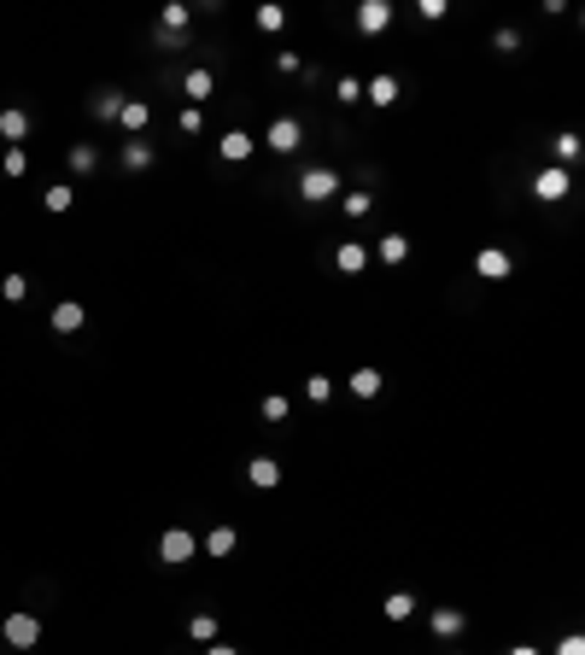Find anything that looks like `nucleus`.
<instances>
[{"label":"nucleus","mask_w":585,"mask_h":655,"mask_svg":"<svg viewBox=\"0 0 585 655\" xmlns=\"http://www.w3.org/2000/svg\"><path fill=\"white\" fill-rule=\"evenodd\" d=\"M0 638L12 643V650H36L42 643V614H29V609H12L6 620H0Z\"/></svg>","instance_id":"1"},{"label":"nucleus","mask_w":585,"mask_h":655,"mask_svg":"<svg viewBox=\"0 0 585 655\" xmlns=\"http://www.w3.org/2000/svg\"><path fill=\"white\" fill-rule=\"evenodd\" d=\"M199 556V539L188 527H164V539H158V562H170V568H188V562Z\"/></svg>","instance_id":"2"},{"label":"nucleus","mask_w":585,"mask_h":655,"mask_svg":"<svg viewBox=\"0 0 585 655\" xmlns=\"http://www.w3.org/2000/svg\"><path fill=\"white\" fill-rule=\"evenodd\" d=\"M299 199H305V205H328V199H340V176H334V170H305V176H299Z\"/></svg>","instance_id":"3"},{"label":"nucleus","mask_w":585,"mask_h":655,"mask_svg":"<svg viewBox=\"0 0 585 655\" xmlns=\"http://www.w3.org/2000/svg\"><path fill=\"white\" fill-rule=\"evenodd\" d=\"M568 188H573V181H568V170H557V164H544L539 176H533V194H539L544 205H557V199H568Z\"/></svg>","instance_id":"4"},{"label":"nucleus","mask_w":585,"mask_h":655,"mask_svg":"<svg viewBox=\"0 0 585 655\" xmlns=\"http://www.w3.org/2000/svg\"><path fill=\"white\" fill-rule=\"evenodd\" d=\"M398 94H405V88H398V76H392V70H381V76H369V83H363V100H369V106H381V112H387V106H398Z\"/></svg>","instance_id":"5"},{"label":"nucleus","mask_w":585,"mask_h":655,"mask_svg":"<svg viewBox=\"0 0 585 655\" xmlns=\"http://www.w3.org/2000/svg\"><path fill=\"white\" fill-rule=\"evenodd\" d=\"M264 140H269V153H299V140H305V129H299V117H276Z\"/></svg>","instance_id":"6"},{"label":"nucleus","mask_w":585,"mask_h":655,"mask_svg":"<svg viewBox=\"0 0 585 655\" xmlns=\"http://www.w3.org/2000/svg\"><path fill=\"white\" fill-rule=\"evenodd\" d=\"M357 29H363V36H387V29H392V6H387V0H363V6H357Z\"/></svg>","instance_id":"7"},{"label":"nucleus","mask_w":585,"mask_h":655,"mask_svg":"<svg viewBox=\"0 0 585 655\" xmlns=\"http://www.w3.org/2000/svg\"><path fill=\"white\" fill-rule=\"evenodd\" d=\"M147 124H153V106H147V100H124V112H117V129H124L129 140H140V135H147Z\"/></svg>","instance_id":"8"},{"label":"nucleus","mask_w":585,"mask_h":655,"mask_svg":"<svg viewBox=\"0 0 585 655\" xmlns=\"http://www.w3.org/2000/svg\"><path fill=\"white\" fill-rule=\"evenodd\" d=\"M47 322H53V334H83V328H88V310L76 305V299H59Z\"/></svg>","instance_id":"9"},{"label":"nucleus","mask_w":585,"mask_h":655,"mask_svg":"<svg viewBox=\"0 0 585 655\" xmlns=\"http://www.w3.org/2000/svg\"><path fill=\"white\" fill-rule=\"evenodd\" d=\"M474 269H480V281H509V269H516V258L503 246H486L480 258H474Z\"/></svg>","instance_id":"10"},{"label":"nucleus","mask_w":585,"mask_h":655,"mask_svg":"<svg viewBox=\"0 0 585 655\" xmlns=\"http://www.w3.org/2000/svg\"><path fill=\"white\" fill-rule=\"evenodd\" d=\"M29 129H36V124H29L24 106H6V112H0V140H6V147H24Z\"/></svg>","instance_id":"11"},{"label":"nucleus","mask_w":585,"mask_h":655,"mask_svg":"<svg viewBox=\"0 0 585 655\" xmlns=\"http://www.w3.org/2000/svg\"><path fill=\"white\" fill-rule=\"evenodd\" d=\"M217 153H223L228 164H246V158L258 153V140H252L246 129H223V140H217Z\"/></svg>","instance_id":"12"},{"label":"nucleus","mask_w":585,"mask_h":655,"mask_svg":"<svg viewBox=\"0 0 585 655\" xmlns=\"http://www.w3.org/2000/svg\"><path fill=\"white\" fill-rule=\"evenodd\" d=\"M181 94H188V106H205V100L217 94V76H211L205 65H199V70H188V76H181Z\"/></svg>","instance_id":"13"},{"label":"nucleus","mask_w":585,"mask_h":655,"mask_svg":"<svg viewBox=\"0 0 585 655\" xmlns=\"http://www.w3.org/2000/svg\"><path fill=\"white\" fill-rule=\"evenodd\" d=\"M246 480H252L258 491H276V486H281V462H276V457H252V462H246Z\"/></svg>","instance_id":"14"},{"label":"nucleus","mask_w":585,"mask_h":655,"mask_svg":"<svg viewBox=\"0 0 585 655\" xmlns=\"http://www.w3.org/2000/svg\"><path fill=\"white\" fill-rule=\"evenodd\" d=\"M235 544H240V532H235V527H211L205 539H199V550L223 562V556H235Z\"/></svg>","instance_id":"15"},{"label":"nucleus","mask_w":585,"mask_h":655,"mask_svg":"<svg viewBox=\"0 0 585 655\" xmlns=\"http://www.w3.org/2000/svg\"><path fill=\"white\" fill-rule=\"evenodd\" d=\"M428 627H433V638H462V627H469V620H462V609H433Z\"/></svg>","instance_id":"16"},{"label":"nucleus","mask_w":585,"mask_h":655,"mask_svg":"<svg viewBox=\"0 0 585 655\" xmlns=\"http://www.w3.org/2000/svg\"><path fill=\"white\" fill-rule=\"evenodd\" d=\"M188 18H194V12H188L181 0H170L164 12H158V36H170V42H181V29H188Z\"/></svg>","instance_id":"17"},{"label":"nucleus","mask_w":585,"mask_h":655,"mask_svg":"<svg viewBox=\"0 0 585 655\" xmlns=\"http://www.w3.org/2000/svg\"><path fill=\"white\" fill-rule=\"evenodd\" d=\"M346 392H351V398H375V392H381V369H369V363H363V369H351V375H346Z\"/></svg>","instance_id":"18"},{"label":"nucleus","mask_w":585,"mask_h":655,"mask_svg":"<svg viewBox=\"0 0 585 655\" xmlns=\"http://www.w3.org/2000/svg\"><path fill=\"white\" fill-rule=\"evenodd\" d=\"M381 614H387L392 627H405L410 614H416V597H410V591H392V597H387V603H381Z\"/></svg>","instance_id":"19"},{"label":"nucleus","mask_w":585,"mask_h":655,"mask_svg":"<svg viewBox=\"0 0 585 655\" xmlns=\"http://www.w3.org/2000/svg\"><path fill=\"white\" fill-rule=\"evenodd\" d=\"M334 264H340V276H363V264H369V252H363L357 240H346V246L334 252Z\"/></svg>","instance_id":"20"},{"label":"nucleus","mask_w":585,"mask_h":655,"mask_svg":"<svg viewBox=\"0 0 585 655\" xmlns=\"http://www.w3.org/2000/svg\"><path fill=\"white\" fill-rule=\"evenodd\" d=\"M252 24L264 29V36H281V29H287V12H281L276 0H264V6H258V12H252Z\"/></svg>","instance_id":"21"},{"label":"nucleus","mask_w":585,"mask_h":655,"mask_svg":"<svg viewBox=\"0 0 585 655\" xmlns=\"http://www.w3.org/2000/svg\"><path fill=\"white\" fill-rule=\"evenodd\" d=\"M117 112H124V94H117V88H100V94H94V117H100V124H117Z\"/></svg>","instance_id":"22"},{"label":"nucleus","mask_w":585,"mask_h":655,"mask_svg":"<svg viewBox=\"0 0 585 655\" xmlns=\"http://www.w3.org/2000/svg\"><path fill=\"white\" fill-rule=\"evenodd\" d=\"M550 153H557V170H568L573 158H580V135H573V129H562V135L550 140Z\"/></svg>","instance_id":"23"},{"label":"nucleus","mask_w":585,"mask_h":655,"mask_svg":"<svg viewBox=\"0 0 585 655\" xmlns=\"http://www.w3.org/2000/svg\"><path fill=\"white\" fill-rule=\"evenodd\" d=\"M124 170H153V147L147 140H124Z\"/></svg>","instance_id":"24"},{"label":"nucleus","mask_w":585,"mask_h":655,"mask_svg":"<svg viewBox=\"0 0 585 655\" xmlns=\"http://www.w3.org/2000/svg\"><path fill=\"white\" fill-rule=\"evenodd\" d=\"M42 205L47 211H70V205H76V188H70V181H53V188L42 194Z\"/></svg>","instance_id":"25"},{"label":"nucleus","mask_w":585,"mask_h":655,"mask_svg":"<svg viewBox=\"0 0 585 655\" xmlns=\"http://www.w3.org/2000/svg\"><path fill=\"white\" fill-rule=\"evenodd\" d=\"M410 258V235H387L381 240V264H405Z\"/></svg>","instance_id":"26"},{"label":"nucleus","mask_w":585,"mask_h":655,"mask_svg":"<svg viewBox=\"0 0 585 655\" xmlns=\"http://www.w3.org/2000/svg\"><path fill=\"white\" fill-rule=\"evenodd\" d=\"M188 638H194V643H217V614H194V620H188Z\"/></svg>","instance_id":"27"},{"label":"nucleus","mask_w":585,"mask_h":655,"mask_svg":"<svg viewBox=\"0 0 585 655\" xmlns=\"http://www.w3.org/2000/svg\"><path fill=\"white\" fill-rule=\"evenodd\" d=\"M305 398H310V404H328V398H334V380H328V375H305Z\"/></svg>","instance_id":"28"},{"label":"nucleus","mask_w":585,"mask_h":655,"mask_svg":"<svg viewBox=\"0 0 585 655\" xmlns=\"http://www.w3.org/2000/svg\"><path fill=\"white\" fill-rule=\"evenodd\" d=\"M65 164L76 170V176H88V170H94L100 158H94V147H88V140H83V147H70V153H65Z\"/></svg>","instance_id":"29"},{"label":"nucleus","mask_w":585,"mask_h":655,"mask_svg":"<svg viewBox=\"0 0 585 655\" xmlns=\"http://www.w3.org/2000/svg\"><path fill=\"white\" fill-rule=\"evenodd\" d=\"M24 170H29V153H24V147H6V158H0V176H24Z\"/></svg>","instance_id":"30"},{"label":"nucleus","mask_w":585,"mask_h":655,"mask_svg":"<svg viewBox=\"0 0 585 655\" xmlns=\"http://www.w3.org/2000/svg\"><path fill=\"white\" fill-rule=\"evenodd\" d=\"M369 205H375V199L363 194V188H351V194H340V211H346V217H369Z\"/></svg>","instance_id":"31"},{"label":"nucleus","mask_w":585,"mask_h":655,"mask_svg":"<svg viewBox=\"0 0 585 655\" xmlns=\"http://www.w3.org/2000/svg\"><path fill=\"white\" fill-rule=\"evenodd\" d=\"M334 100H340V106H357V100H363V83H357V76H340V83H334Z\"/></svg>","instance_id":"32"},{"label":"nucleus","mask_w":585,"mask_h":655,"mask_svg":"<svg viewBox=\"0 0 585 655\" xmlns=\"http://www.w3.org/2000/svg\"><path fill=\"white\" fill-rule=\"evenodd\" d=\"M0 293L12 299V305H24V299H29V276H6V281H0Z\"/></svg>","instance_id":"33"},{"label":"nucleus","mask_w":585,"mask_h":655,"mask_svg":"<svg viewBox=\"0 0 585 655\" xmlns=\"http://www.w3.org/2000/svg\"><path fill=\"white\" fill-rule=\"evenodd\" d=\"M258 410H264V421H287V398H281V392H269V398H264V404H258Z\"/></svg>","instance_id":"34"},{"label":"nucleus","mask_w":585,"mask_h":655,"mask_svg":"<svg viewBox=\"0 0 585 655\" xmlns=\"http://www.w3.org/2000/svg\"><path fill=\"white\" fill-rule=\"evenodd\" d=\"M492 47H498V53H516L521 36H516V29H498V36H492Z\"/></svg>","instance_id":"35"},{"label":"nucleus","mask_w":585,"mask_h":655,"mask_svg":"<svg viewBox=\"0 0 585 655\" xmlns=\"http://www.w3.org/2000/svg\"><path fill=\"white\" fill-rule=\"evenodd\" d=\"M176 124H181V135H199V124H205V117H199V106H188V112H181Z\"/></svg>","instance_id":"36"},{"label":"nucleus","mask_w":585,"mask_h":655,"mask_svg":"<svg viewBox=\"0 0 585 655\" xmlns=\"http://www.w3.org/2000/svg\"><path fill=\"white\" fill-rule=\"evenodd\" d=\"M445 12H451L445 0H421V18H428V24H439V18H445Z\"/></svg>","instance_id":"37"},{"label":"nucleus","mask_w":585,"mask_h":655,"mask_svg":"<svg viewBox=\"0 0 585 655\" xmlns=\"http://www.w3.org/2000/svg\"><path fill=\"white\" fill-rule=\"evenodd\" d=\"M557 655H585V638H580V632H568V638L557 643Z\"/></svg>","instance_id":"38"},{"label":"nucleus","mask_w":585,"mask_h":655,"mask_svg":"<svg viewBox=\"0 0 585 655\" xmlns=\"http://www.w3.org/2000/svg\"><path fill=\"white\" fill-rule=\"evenodd\" d=\"M503 655H544V650H539V643H509Z\"/></svg>","instance_id":"39"},{"label":"nucleus","mask_w":585,"mask_h":655,"mask_svg":"<svg viewBox=\"0 0 585 655\" xmlns=\"http://www.w3.org/2000/svg\"><path fill=\"white\" fill-rule=\"evenodd\" d=\"M205 655H240L235 643H205Z\"/></svg>","instance_id":"40"}]
</instances>
